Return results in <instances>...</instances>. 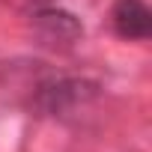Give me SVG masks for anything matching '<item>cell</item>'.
I'll return each instance as SVG.
<instances>
[{
	"mask_svg": "<svg viewBox=\"0 0 152 152\" xmlns=\"http://www.w3.org/2000/svg\"><path fill=\"white\" fill-rule=\"evenodd\" d=\"M110 21L119 39L143 42L152 33V12L143 0H116L110 9Z\"/></svg>",
	"mask_w": 152,
	"mask_h": 152,
	"instance_id": "obj_1",
	"label": "cell"
}]
</instances>
